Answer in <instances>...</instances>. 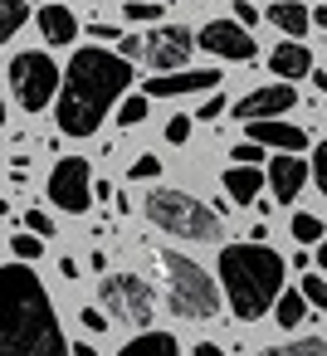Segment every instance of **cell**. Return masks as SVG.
Segmentation results:
<instances>
[{
  "mask_svg": "<svg viewBox=\"0 0 327 356\" xmlns=\"http://www.w3.org/2000/svg\"><path fill=\"white\" fill-rule=\"evenodd\" d=\"M0 298H6V312H0V356H74L35 268H25L20 259L10 268H0Z\"/></svg>",
  "mask_w": 327,
  "mask_h": 356,
  "instance_id": "cell-1",
  "label": "cell"
},
{
  "mask_svg": "<svg viewBox=\"0 0 327 356\" xmlns=\"http://www.w3.org/2000/svg\"><path fill=\"white\" fill-rule=\"evenodd\" d=\"M127 83H132V64L122 54L79 49L69 59V69H64V88H59V108H54L59 132L64 137H93Z\"/></svg>",
  "mask_w": 327,
  "mask_h": 356,
  "instance_id": "cell-2",
  "label": "cell"
},
{
  "mask_svg": "<svg viewBox=\"0 0 327 356\" xmlns=\"http://www.w3.org/2000/svg\"><path fill=\"white\" fill-rule=\"evenodd\" d=\"M220 283L230 293L234 317L254 322L269 307H278V298H283V259L269 244H254V239L230 244V249H220Z\"/></svg>",
  "mask_w": 327,
  "mask_h": 356,
  "instance_id": "cell-3",
  "label": "cell"
},
{
  "mask_svg": "<svg viewBox=\"0 0 327 356\" xmlns=\"http://www.w3.org/2000/svg\"><path fill=\"white\" fill-rule=\"evenodd\" d=\"M142 210L171 239H196V244H215L220 239V210L215 205H200L186 191H152Z\"/></svg>",
  "mask_w": 327,
  "mask_h": 356,
  "instance_id": "cell-4",
  "label": "cell"
},
{
  "mask_svg": "<svg viewBox=\"0 0 327 356\" xmlns=\"http://www.w3.org/2000/svg\"><path fill=\"white\" fill-rule=\"evenodd\" d=\"M161 264H166V302H171V312L186 317V322H210L220 312L215 278L186 254H161Z\"/></svg>",
  "mask_w": 327,
  "mask_h": 356,
  "instance_id": "cell-5",
  "label": "cell"
},
{
  "mask_svg": "<svg viewBox=\"0 0 327 356\" xmlns=\"http://www.w3.org/2000/svg\"><path fill=\"white\" fill-rule=\"evenodd\" d=\"M59 88H64V74H59V64L49 54L30 49V54L10 59V93H15V103L25 113H40L49 98H59Z\"/></svg>",
  "mask_w": 327,
  "mask_h": 356,
  "instance_id": "cell-6",
  "label": "cell"
},
{
  "mask_svg": "<svg viewBox=\"0 0 327 356\" xmlns=\"http://www.w3.org/2000/svg\"><path fill=\"white\" fill-rule=\"evenodd\" d=\"M98 298H103V307H108L118 322H127V327H147V322L157 317V293H152V283L137 278V273H108L103 288H98Z\"/></svg>",
  "mask_w": 327,
  "mask_h": 356,
  "instance_id": "cell-7",
  "label": "cell"
},
{
  "mask_svg": "<svg viewBox=\"0 0 327 356\" xmlns=\"http://www.w3.org/2000/svg\"><path fill=\"white\" fill-rule=\"evenodd\" d=\"M93 195H98V186H93V171H88L83 156H64V161L49 171V200H54L59 210L83 215V210L93 205Z\"/></svg>",
  "mask_w": 327,
  "mask_h": 356,
  "instance_id": "cell-8",
  "label": "cell"
},
{
  "mask_svg": "<svg viewBox=\"0 0 327 356\" xmlns=\"http://www.w3.org/2000/svg\"><path fill=\"white\" fill-rule=\"evenodd\" d=\"M200 40L186 30V25H157L152 35H147V69H157V74H171V69H186V59H191V49H196Z\"/></svg>",
  "mask_w": 327,
  "mask_h": 356,
  "instance_id": "cell-9",
  "label": "cell"
},
{
  "mask_svg": "<svg viewBox=\"0 0 327 356\" xmlns=\"http://www.w3.org/2000/svg\"><path fill=\"white\" fill-rule=\"evenodd\" d=\"M196 40H200V49L215 54V59H234V64H249V59H254V35H249V25H239L234 15H230V20H210Z\"/></svg>",
  "mask_w": 327,
  "mask_h": 356,
  "instance_id": "cell-10",
  "label": "cell"
},
{
  "mask_svg": "<svg viewBox=\"0 0 327 356\" xmlns=\"http://www.w3.org/2000/svg\"><path fill=\"white\" fill-rule=\"evenodd\" d=\"M293 103H298L293 83H269V88H254L249 98H239V103H234V118H239V122H269V118L288 113Z\"/></svg>",
  "mask_w": 327,
  "mask_h": 356,
  "instance_id": "cell-11",
  "label": "cell"
},
{
  "mask_svg": "<svg viewBox=\"0 0 327 356\" xmlns=\"http://www.w3.org/2000/svg\"><path fill=\"white\" fill-rule=\"evenodd\" d=\"M220 88L215 69H181V74H152L147 79V98H186V93H210Z\"/></svg>",
  "mask_w": 327,
  "mask_h": 356,
  "instance_id": "cell-12",
  "label": "cell"
},
{
  "mask_svg": "<svg viewBox=\"0 0 327 356\" xmlns=\"http://www.w3.org/2000/svg\"><path fill=\"white\" fill-rule=\"evenodd\" d=\"M264 171H269V191H273V200H283V205L298 200V191H303L308 176H312V166H308L303 156H273Z\"/></svg>",
  "mask_w": 327,
  "mask_h": 356,
  "instance_id": "cell-13",
  "label": "cell"
},
{
  "mask_svg": "<svg viewBox=\"0 0 327 356\" xmlns=\"http://www.w3.org/2000/svg\"><path fill=\"white\" fill-rule=\"evenodd\" d=\"M249 142H259V147H278V152H303L308 147V132L303 127H293V122H278V118H269V122H249Z\"/></svg>",
  "mask_w": 327,
  "mask_h": 356,
  "instance_id": "cell-14",
  "label": "cell"
},
{
  "mask_svg": "<svg viewBox=\"0 0 327 356\" xmlns=\"http://www.w3.org/2000/svg\"><path fill=\"white\" fill-rule=\"evenodd\" d=\"M264 186H269V171H259V166H230L225 171V195L234 205H254Z\"/></svg>",
  "mask_w": 327,
  "mask_h": 356,
  "instance_id": "cell-15",
  "label": "cell"
},
{
  "mask_svg": "<svg viewBox=\"0 0 327 356\" xmlns=\"http://www.w3.org/2000/svg\"><path fill=\"white\" fill-rule=\"evenodd\" d=\"M40 35H45L49 44H74V40H79L74 10H64L59 0H54V6H45V10H40Z\"/></svg>",
  "mask_w": 327,
  "mask_h": 356,
  "instance_id": "cell-16",
  "label": "cell"
},
{
  "mask_svg": "<svg viewBox=\"0 0 327 356\" xmlns=\"http://www.w3.org/2000/svg\"><path fill=\"white\" fill-rule=\"evenodd\" d=\"M269 69H273L278 79H303V74H312V54H308L298 40H288V44H278V49L269 54Z\"/></svg>",
  "mask_w": 327,
  "mask_h": 356,
  "instance_id": "cell-17",
  "label": "cell"
},
{
  "mask_svg": "<svg viewBox=\"0 0 327 356\" xmlns=\"http://www.w3.org/2000/svg\"><path fill=\"white\" fill-rule=\"evenodd\" d=\"M118 356H181V341L171 332H137Z\"/></svg>",
  "mask_w": 327,
  "mask_h": 356,
  "instance_id": "cell-18",
  "label": "cell"
},
{
  "mask_svg": "<svg viewBox=\"0 0 327 356\" xmlns=\"http://www.w3.org/2000/svg\"><path fill=\"white\" fill-rule=\"evenodd\" d=\"M308 20H312V15L303 10V0H283V6H269V25H278V30L293 35V40L308 30Z\"/></svg>",
  "mask_w": 327,
  "mask_h": 356,
  "instance_id": "cell-19",
  "label": "cell"
},
{
  "mask_svg": "<svg viewBox=\"0 0 327 356\" xmlns=\"http://www.w3.org/2000/svg\"><path fill=\"white\" fill-rule=\"evenodd\" d=\"M259 356H327V341L322 337H298V341H283V346H269Z\"/></svg>",
  "mask_w": 327,
  "mask_h": 356,
  "instance_id": "cell-20",
  "label": "cell"
},
{
  "mask_svg": "<svg viewBox=\"0 0 327 356\" xmlns=\"http://www.w3.org/2000/svg\"><path fill=\"white\" fill-rule=\"evenodd\" d=\"M25 20H30V6H25V0H0V40L20 35Z\"/></svg>",
  "mask_w": 327,
  "mask_h": 356,
  "instance_id": "cell-21",
  "label": "cell"
},
{
  "mask_svg": "<svg viewBox=\"0 0 327 356\" xmlns=\"http://www.w3.org/2000/svg\"><path fill=\"white\" fill-rule=\"evenodd\" d=\"M322 234H327V220H317V215H303V210L293 215V239H298V244H317Z\"/></svg>",
  "mask_w": 327,
  "mask_h": 356,
  "instance_id": "cell-22",
  "label": "cell"
},
{
  "mask_svg": "<svg viewBox=\"0 0 327 356\" xmlns=\"http://www.w3.org/2000/svg\"><path fill=\"white\" fill-rule=\"evenodd\" d=\"M273 312H278V322H283V327H298V322H303V312H308V298H303V293H283Z\"/></svg>",
  "mask_w": 327,
  "mask_h": 356,
  "instance_id": "cell-23",
  "label": "cell"
},
{
  "mask_svg": "<svg viewBox=\"0 0 327 356\" xmlns=\"http://www.w3.org/2000/svg\"><path fill=\"white\" fill-rule=\"evenodd\" d=\"M122 15L137 20V25H157V20H161V0H127Z\"/></svg>",
  "mask_w": 327,
  "mask_h": 356,
  "instance_id": "cell-24",
  "label": "cell"
},
{
  "mask_svg": "<svg viewBox=\"0 0 327 356\" xmlns=\"http://www.w3.org/2000/svg\"><path fill=\"white\" fill-rule=\"evenodd\" d=\"M10 254H15L20 264H30V259H40V254H45V239H40V234H30V229H20V234L10 239Z\"/></svg>",
  "mask_w": 327,
  "mask_h": 356,
  "instance_id": "cell-25",
  "label": "cell"
},
{
  "mask_svg": "<svg viewBox=\"0 0 327 356\" xmlns=\"http://www.w3.org/2000/svg\"><path fill=\"white\" fill-rule=\"evenodd\" d=\"M303 298H308V302H312V307H317V312L327 317V278L308 273V278H303Z\"/></svg>",
  "mask_w": 327,
  "mask_h": 356,
  "instance_id": "cell-26",
  "label": "cell"
},
{
  "mask_svg": "<svg viewBox=\"0 0 327 356\" xmlns=\"http://www.w3.org/2000/svg\"><path fill=\"white\" fill-rule=\"evenodd\" d=\"M142 118H147V93H142V98H127V103L118 108V127H137Z\"/></svg>",
  "mask_w": 327,
  "mask_h": 356,
  "instance_id": "cell-27",
  "label": "cell"
},
{
  "mask_svg": "<svg viewBox=\"0 0 327 356\" xmlns=\"http://www.w3.org/2000/svg\"><path fill=\"white\" fill-rule=\"evenodd\" d=\"M127 176H132V181H152V176H161V161H157V152H142V156L127 166Z\"/></svg>",
  "mask_w": 327,
  "mask_h": 356,
  "instance_id": "cell-28",
  "label": "cell"
},
{
  "mask_svg": "<svg viewBox=\"0 0 327 356\" xmlns=\"http://www.w3.org/2000/svg\"><path fill=\"white\" fill-rule=\"evenodd\" d=\"M118 54H122V59H142V54H147V35H122V40H118Z\"/></svg>",
  "mask_w": 327,
  "mask_h": 356,
  "instance_id": "cell-29",
  "label": "cell"
},
{
  "mask_svg": "<svg viewBox=\"0 0 327 356\" xmlns=\"http://www.w3.org/2000/svg\"><path fill=\"white\" fill-rule=\"evenodd\" d=\"M25 229L40 234V239H49V234H54V220H49L45 210H30V215H25Z\"/></svg>",
  "mask_w": 327,
  "mask_h": 356,
  "instance_id": "cell-30",
  "label": "cell"
},
{
  "mask_svg": "<svg viewBox=\"0 0 327 356\" xmlns=\"http://www.w3.org/2000/svg\"><path fill=\"white\" fill-rule=\"evenodd\" d=\"M259 156H264L259 142H239V147H234V166H259Z\"/></svg>",
  "mask_w": 327,
  "mask_h": 356,
  "instance_id": "cell-31",
  "label": "cell"
},
{
  "mask_svg": "<svg viewBox=\"0 0 327 356\" xmlns=\"http://www.w3.org/2000/svg\"><path fill=\"white\" fill-rule=\"evenodd\" d=\"M186 137H191V118L181 113V118H171V122H166V142H176V147H181Z\"/></svg>",
  "mask_w": 327,
  "mask_h": 356,
  "instance_id": "cell-32",
  "label": "cell"
},
{
  "mask_svg": "<svg viewBox=\"0 0 327 356\" xmlns=\"http://www.w3.org/2000/svg\"><path fill=\"white\" fill-rule=\"evenodd\" d=\"M312 176H317V186H322V195H327V142L312 152Z\"/></svg>",
  "mask_w": 327,
  "mask_h": 356,
  "instance_id": "cell-33",
  "label": "cell"
},
{
  "mask_svg": "<svg viewBox=\"0 0 327 356\" xmlns=\"http://www.w3.org/2000/svg\"><path fill=\"white\" fill-rule=\"evenodd\" d=\"M220 113H225V98H205V103L196 108V118H200V122H215Z\"/></svg>",
  "mask_w": 327,
  "mask_h": 356,
  "instance_id": "cell-34",
  "label": "cell"
},
{
  "mask_svg": "<svg viewBox=\"0 0 327 356\" xmlns=\"http://www.w3.org/2000/svg\"><path fill=\"white\" fill-rule=\"evenodd\" d=\"M83 327H88V332H108V317H103L98 307H83Z\"/></svg>",
  "mask_w": 327,
  "mask_h": 356,
  "instance_id": "cell-35",
  "label": "cell"
},
{
  "mask_svg": "<svg viewBox=\"0 0 327 356\" xmlns=\"http://www.w3.org/2000/svg\"><path fill=\"white\" fill-rule=\"evenodd\" d=\"M234 20H239V25H254V20H259V10L249 6V0H234Z\"/></svg>",
  "mask_w": 327,
  "mask_h": 356,
  "instance_id": "cell-36",
  "label": "cell"
},
{
  "mask_svg": "<svg viewBox=\"0 0 327 356\" xmlns=\"http://www.w3.org/2000/svg\"><path fill=\"white\" fill-rule=\"evenodd\" d=\"M88 35H93V40H103V44H108V40H118V30H113V25H93Z\"/></svg>",
  "mask_w": 327,
  "mask_h": 356,
  "instance_id": "cell-37",
  "label": "cell"
},
{
  "mask_svg": "<svg viewBox=\"0 0 327 356\" xmlns=\"http://www.w3.org/2000/svg\"><path fill=\"white\" fill-rule=\"evenodd\" d=\"M191 356H225V351H220L215 341H196V351H191Z\"/></svg>",
  "mask_w": 327,
  "mask_h": 356,
  "instance_id": "cell-38",
  "label": "cell"
},
{
  "mask_svg": "<svg viewBox=\"0 0 327 356\" xmlns=\"http://www.w3.org/2000/svg\"><path fill=\"white\" fill-rule=\"evenodd\" d=\"M59 273L64 278H79V259H59Z\"/></svg>",
  "mask_w": 327,
  "mask_h": 356,
  "instance_id": "cell-39",
  "label": "cell"
},
{
  "mask_svg": "<svg viewBox=\"0 0 327 356\" xmlns=\"http://www.w3.org/2000/svg\"><path fill=\"white\" fill-rule=\"evenodd\" d=\"M312 25H322V30H327V6H317V10H312Z\"/></svg>",
  "mask_w": 327,
  "mask_h": 356,
  "instance_id": "cell-40",
  "label": "cell"
},
{
  "mask_svg": "<svg viewBox=\"0 0 327 356\" xmlns=\"http://www.w3.org/2000/svg\"><path fill=\"white\" fill-rule=\"evenodd\" d=\"M74 356H98V351L93 346H74Z\"/></svg>",
  "mask_w": 327,
  "mask_h": 356,
  "instance_id": "cell-41",
  "label": "cell"
},
{
  "mask_svg": "<svg viewBox=\"0 0 327 356\" xmlns=\"http://www.w3.org/2000/svg\"><path fill=\"white\" fill-rule=\"evenodd\" d=\"M317 264H322V268H327V244H317Z\"/></svg>",
  "mask_w": 327,
  "mask_h": 356,
  "instance_id": "cell-42",
  "label": "cell"
}]
</instances>
